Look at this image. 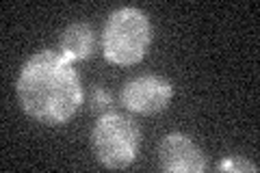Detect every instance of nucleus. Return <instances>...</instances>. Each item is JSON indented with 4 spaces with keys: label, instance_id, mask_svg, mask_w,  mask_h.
Masks as SVG:
<instances>
[{
    "label": "nucleus",
    "instance_id": "obj_5",
    "mask_svg": "<svg viewBox=\"0 0 260 173\" xmlns=\"http://www.w3.org/2000/svg\"><path fill=\"white\" fill-rule=\"evenodd\" d=\"M160 169L167 173H202L208 169V160L200 145H195L186 134H167L158 145Z\"/></svg>",
    "mask_w": 260,
    "mask_h": 173
},
{
    "label": "nucleus",
    "instance_id": "obj_6",
    "mask_svg": "<svg viewBox=\"0 0 260 173\" xmlns=\"http://www.w3.org/2000/svg\"><path fill=\"white\" fill-rule=\"evenodd\" d=\"M95 48V35L93 28L85 22H76L70 24L61 35V54L68 59L70 63L74 61H85L91 56Z\"/></svg>",
    "mask_w": 260,
    "mask_h": 173
},
{
    "label": "nucleus",
    "instance_id": "obj_4",
    "mask_svg": "<svg viewBox=\"0 0 260 173\" xmlns=\"http://www.w3.org/2000/svg\"><path fill=\"white\" fill-rule=\"evenodd\" d=\"M174 97V87L165 76L156 74H143V76L130 78L121 87V104L130 113L139 115H156L165 111Z\"/></svg>",
    "mask_w": 260,
    "mask_h": 173
},
{
    "label": "nucleus",
    "instance_id": "obj_8",
    "mask_svg": "<svg viewBox=\"0 0 260 173\" xmlns=\"http://www.w3.org/2000/svg\"><path fill=\"white\" fill-rule=\"evenodd\" d=\"M111 104H113L111 93L107 91V89L98 87L95 91H93V95H91V111H98V113L109 111V109H111Z\"/></svg>",
    "mask_w": 260,
    "mask_h": 173
},
{
    "label": "nucleus",
    "instance_id": "obj_2",
    "mask_svg": "<svg viewBox=\"0 0 260 173\" xmlns=\"http://www.w3.org/2000/svg\"><path fill=\"white\" fill-rule=\"evenodd\" d=\"M152 44L150 18L137 7H121L109 15L102 30L104 59L113 65H137Z\"/></svg>",
    "mask_w": 260,
    "mask_h": 173
},
{
    "label": "nucleus",
    "instance_id": "obj_1",
    "mask_svg": "<svg viewBox=\"0 0 260 173\" xmlns=\"http://www.w3.org/2000/svg\"><path fill=\"white\" fill-rule=\"evenodd\" d=\"M18 100L22 111L35 121L61 126L83 104V82L61 52L44 50L24 63L18 78Z\"/></svg>",
    "mask_w": 260,
    "mask_h": 173
},
{
    "label": "nucleus",
    "instance_id": "obj_7",
    "mask_svg": "<svg viewBox=\"0 0 260 173\" xmlns=\"http://www.w3.org/2000/svg\"><path fill=\"white\" fill-rule=\"evenodd\" d=\"M219 171H241V173H256L258 171V164H254L251 160L247 158H243V156H230V158H225L221 160V164H219Z\"/></svg>",
    "mask_w": 260,
    "mask_h": 173
},
{
    "label": "nucleus",
    "instance_id": "obj_3",
    "mask_svg": "<svg viewBox=\"0 0 260 173\" xmlns=\"http://www.w3.org/2000/svg\"><path fill=\"white\" fill-rule=\"evenodd\" d=\"M141 130L137 121L121 113L102 115L91 130V150L95 160L107 169H126L137 160Z\"/></svg>",
    "mask_w": 260,
    "mask_h": 173
}]
</instances>
